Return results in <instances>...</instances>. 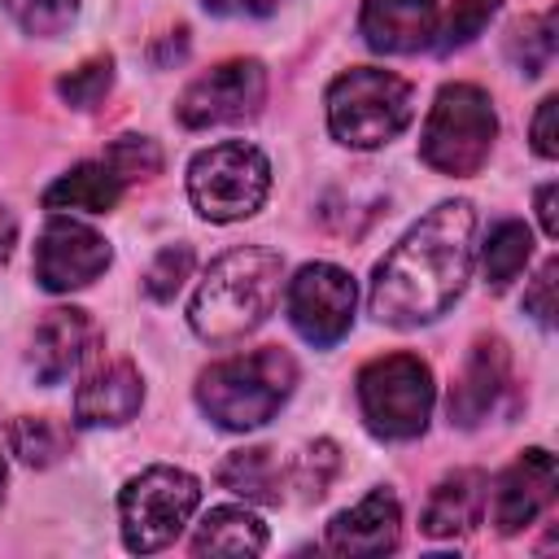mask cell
<instances>
[{"instance_id":"obj_1","label":"cell","mask_w":559,"mask_h":559,"mask_svg":"<svg viewBox=\"0 0 559 559\" xmlns=\"http://www.w3.org/2000/svg\"><path fill=\"white\" fill-rule=\"evenodd\" d=\"M472 201L432 205L380 262L367 288V310L389 328H419L441 319L467 288L476 262Z\"/></svg>"},{"instance_id":"obj_2","label":"cell","mask_w":559,"mask_h":559,"mask_svg":"<svg viewBox=\"0 0 559 559\" xmlns=\"http://www.w3.org/2000/svg\"><path fill=\"white\" fill-rule=\"evenodd\" d=\"M284 288V258L266 245H245L210 262L197 297L188 306V323L201 341L227 345L262 328Z\"/></svg>"},{"instance_id":"obj_3","label":"cell","mask_w":559,"mask_h":559,"mask_svg":"<svg viewBox=\"0 0 559 559\" xmlns=\"http://www.w3.org/2000/svg\"><path fill=\"white\" fill-rule=\"evenodd\" d=\"M293 384L297 362L280 345H266L210 362L197 376V406L210 415V424L227 432H249L280 415V406L293 397Z\"/></svg>"},{"instance_id":"obj_4","label":"cell","mask_w":559,"mask_h":559,"mask_svg":"<svg viewBox=\"0 0 559 559\" xmlns=\"http://www.w3.org/2000/svg\"><path fill=\"white\" fill-rule=\"evenodd\" d=\"M415 114L411 83L393 70L354 66L332 79L328 87V131L345 148H384L406 131Z\"/></svg>"},{"instance_id":"obj_5","label":"cell","mask_w":559,"mask_h":559,"mask_svg":"<svg viewBox=\"0 0 559 559\" xmlns=\"http://www.w3.org/2000/svg\"><path fill=\"white\" fill-rule=\"evenodd\" d=\"M498 135L493 100L476 83H445L424 118L419 157L437 175H476Z\"/></svg>"},{"instance_id":"obj_6","label":"cell","mask_w":559,"mask_h":559,"mask_svg":"<svg viewBox=\"0 0 559 559\" xmlns=\"http://www.w3.org/2000/svg\"><path fill=\"white\" fill-rule=\"evenodd\" d=\"M437 402L432 367L419 354H384L358 371V411L371 437L411 441L428 428Z\"/></svg>"},{"instance_id":"obj_7","label":"cell","mask_w":559,"mask_h":559,"mask_svg":"<svg viewBox=\"0 0 559 559\" xmlns=\"http://www.w3.org/2000/svg\"><path fill=\"white\" fill-rule=\"evenodd\" d=\"M201 507V480L183 467L157 463L131 476L118 493V520H122V542L131 555H153L166 550Z\"/></svg>"},{"instance_id":"obj_8","label":"cell","mask_w":559,"mask_h":559,"mask_svg":"<svg viewBox=\"0 0 559 559\" xmlns=\"http://www.w3.org/2000/svg\"><path fill=\"white\" fill-rule=\"evenodd\" d=\"M271 192V162L245 140L210 144L188 166V197L210 223H240L262 210Z\"/></svg>"},{"instance_id":"obj_9","label":"cell","mask_w":559,"mask_h":559,"mask_svg":"<svg viewBox=\"0 0 559 559\" xmlns=\"http://www.w3.org/2000/svg\"><path fill=\"white\" fill-rule=\"evenodd\" d=\"M284 301H288V323L297 328V336L314 349H328L354 328L358 284L336 262H306L288 280Z\"/></svg>"},{"instance_id":"obj_10","label":"cell","mask_w":559,"mask_h":559,"mask_svg":"<svg viewBox=\"0 0 559 559\" xmlns=\"http://www.w3.org/2000/svg\"><path fill=\"white\" fill-rule=\"evenodd\" d=\"M266 100V70L262 61L253 57H236V61H223L205 74H197L179 100H175V114L183 127L201 131V127H218V122H245L262 109Z\"/></svg>"},{"instance_id":"obj_11","label":"cell","mask_w":559,"mask_h":559,"mask_svg":"<svg viewBox=\"0 0 559 559\" xmlns=\"http://www.w3.org/2000/svg\"><path fill=\"white\" fill-rule=\"evenodd\" d=\"M114 262L109 240L66 214H52L35 240V280L48 293H74L87 288L92 280L105 275V266Z\"/></svg>"},{"instance_id":"obj_12","label":"cell","mask_w":559,"mask_h":559,"mask_svg":"<svg viewBox=\"0 0 559 559\" xmlns=\"http://www.w3.org/2000/svg\"><path fill=\"white\" fill-rule=\"evenodd\" d=\"M555 485H559V467H555V454L533 445L524 450L498 480H493V498H489V524L511 537L520 528H528L555 498Z\"/></svg>"},{"instance_id":"obj_13","label":"cell","mask_w":559,"mask_h":559,"mask_svg":"<svg viewBox=\"0 0 559 559\" xmlns=\"http://www.w3.org/2000/svg\"><path fill=\"white\" fill-rule=\"evenodd\" d=\"M92 345H96V323L87 319V310H79V306H57V310H48V314L35 323V332H31V354H26L31 376L52 389V384H61L70 371L83 367V358L92 354Z\"/></svg>"},{"instance_id":"obj_14","label":"cell","mask_w":559,"mask_h":559,"mask_svg":"<svg viewBox=\"0 0 559 559\" xmlns=\"http://www.w3.org/2000/svg\"><path fill=\"white\" fill-rule=\"evenodd\" d=\"M402 542V507L389 489H371L358 507L332 515L328 524V550L345 559H376L397 550Z\"/></svg>"},{"instance_id":"obj_15","label":"cell","mask_w":559,"mask_h":559,"mask_svg":"<svg viewBox=\"0 0 559 559\" xmlns=\"http://www.w3.org/2000/svg\"><path fill=\"white\" fill-rule=\"evenodd\" d=\"M437 0H362L358 35L371 52L406 57L432 44L437 35Z\"/></svg>"},{"instance_id":"obj_16","label":"cell","mask_w":559,"mask_h":559,"mask_svg":"<svg viewBox=\"0 0 559 559\" xmlns=\"http://www.w3.org/2000/svg\"><path fill=\"white\" fill-rule=\"evenodd\" d=\"M144 406V380L131 362H105L83 376L74 393V424L79 428H122Z\"/></svg>"},{"instance_id":"obj_17","label":"cell","mask_w":559,"mask_h":559,"mask_svg":"<svg viewBox=\"0 0 559 559\" xmlns=\"http://www.w3.org/2000/svg\"><path fill=\"white\" fill-rule=\"evenodd\" d=\"M507 345L498 336H480L450 389V424L459 428H476L485 424V415L498 406L502 389H507Z\"/></svg>"},{"instance_id":"obj_18","label":"cell","mask_w":559,"mask_h":559,"mask_svg":"<svg viewBox=\"0 0 559 559\" xmlns=\"http://www.w3.org/2000/svg\"><path fill=\"white\" fill-rule=\"evenodd\" d=\"M122 192H127V183L118 179V170L105 162V157H96V162H79V166H70L48 192H44V205L48 210H87V214H109L118 201H122Z\"/></svg>"},{"instance_id":"obj_19","label":"cell","mask_w":559,"mask_h":559,"mask_svg":"<svg viewBox=\"0 0 559 559\" xmlns=\"http://www.w3.org/2000/svg\"><path fill=\"white\" fill-rule=\"evenodd\" d=\"M480 502H485V476L480 472H454L428 493L419 528L428 537H459L476 524Z\"/></svg>"},{"instance_id":"obj_20","label":"cell","mask_w":559,"mask_h":559,"mask_svg":"<svg viewBox=\"0 0 559 559\" xmlns=\"http://www.w3.org/2000/svg\"><path fill=\"white\" fill-rule=\"evenodd\" d=\"M218 485L240 493L245 502H262V507H280L284 502V467L275 459V450L266 445H249V450H231L218 463Z\"/></svg>"},{"instance_id":"obj_21","label":"cell","mask_w":559,"mask_h":559,"mask_svg":"<svg viewBox=\"0 0 559 559\" xmlns=\"http://www.w3.org/2000/svg\"><path fill=\"white\" fill-rule=\"evenodd\" d=\"M266 524L249 507H214L192 533V555H262Z\"/></svg>"},{"instance_id":"obj_22","label":"cell","mask_w":559,"mask_h":559,"mask_svg":"<svg viewBox=\"0 0 559 559\" xmlns=\"http://www.w3.org/2000/svg\"><path fill=\"white\" fill-rule=\"evenodd\" d=\"M533 258V231L520 218H502L489 227L485 245H480V271L489 288H507Z\"/></svg>"},{"instance_id":"obj_23","label":"cell","mask_w":559,"mask_h":559,"mask_svg":"<svg viewBox=\"0 0 559 559\" xmlns=\"http://www.w3.org/2000/svg\"><path fill=\"white\" fill-rule=\"evenodd\" d=\"M9 450L26 467H52L66 454V428H57L44 415H22L9 424Z\"/></svg>"},{"instance_id":"obj_24","label":"cell","mask_w":559,"mask_h":559,"mask_svg":"<svg viewBox=\"0 0 559 559\" xmlns=\"http://www.w3.org/2000/svg\"><path fill=\"white\" fill-rule=\"evenodd\" d=\"M555 13H537V17H524L515 31H511V61L520 66V74H542L555 57Z\"/></svg>"},{"instance_id":"obj_25","label":"cell","mask_w":559,"mask_h":559,"mask_svg":"<svg viewBox=\"0 0 559 559\" xmlns=\"http://www.w3.org/2000/svg\"><path fill=\"white\" fill-rule=\"evenodd\" d=\"M4 13H9L26 35L52 39V35H61V31L79 17V0H4Z\"/></svg>"},{"instance_id":"obj_26","label":"cell","mask_w":559,"mask_h":559,"mask_svg":"<svg viewBox=\"0 0 559 559\" xmlns=\"http://www.w3.org/2000/svg\"><path fill=\"white\" fill-rule=\"evenodd\" d=\"M109 87H114V57H92L57 79V96L74 109H92L96 100H105Z\"/></svg>"},{"instance_id":"obj_27","label":"cell","mask_w":559,"mask_h":559,"mask_svg":"<svg viewBox=\"0 0 559 559\" xmlns=\"http://www.w3.org/2000/svg\"><path fill=\"white\" fill-rule=\"evenodd\" d=\"M105 162L118 170L122 183H135V179H153L162 170V148L148 135H118L105 148Z\"/></svg>"},{"instance_id":"obj_28","label":"cell","mask_w":559,"mask_h":559,"mask_svg":"<svg viewBox=\"0 0 559 559\" xmlns=\"http://www.w3.org/2000/svg\"><path fill=\"white\" fill-rule=\"evenodd\" d=\"M188 275H192V245H166V249H157V258L144 271V293L153 301H170Z\"/></svg>"},{"instance_id":"obj_29","label":"cell","mask_w":559,"mask_h":559,"mask_svg":"<svg viewBox=\"0 0 559 559\" xmlns=\"http://www.w3.org/2000/svg\"><path fill=\"white\" fill-rule=\"evenodd\" d=\"M493 13H498V0H454L450 22H445V31H441L437 48H441V52H450V48H459V44L476 39V35H480V26H485Z\"/></svg>"},{"instance_id":"obj_30","label":"cell","mask_w":559,"mask_h":559,"mask_svg":"<svg viewBox=\"0 0 559 559\" xmlns=\"http://www.w3.org/2000/svg\"><path fill=\"white\" fill-rule=\"evenodd\" d=\"M336 463H341V459H336V445H332V441H314V445L306 450V459H301V467H297L306 498H323V493H328V480H332Z\"/></svg>"},{"instance_id":"obj_31","label":"cell","mask_w":559,"mask_h":559,"mask_svg":"<svg viewBox=\"0 0 559 559\" xmlns=\"http://www.w3.org/2000/svg\"><path fill=\"white\" fill-rule=\"evenodd\" d=\"M555 271H559V262H555V258H546V262H542V271L533 275V284H528V293H524V310H528L542 328H550V323H555Z\"/></svg>"},{"instance_id":"obj_32","label":"cell","mask_w":559,"mask_h":559,"mask_svg":"<svg viewBox=\"0 0 559 559\" xmlns=\"http://www.w3.org/2000/svg\"><path fill=\"white\" fill-rule=\"evenodd\" d=\"M555 114H559V100H555V96H546V100L537 105V114H533V148H537L542 157H559V135H555Z\"/></svg>"},{"instance_id":"obj_33","label":"cell","mask_w":559,"mask_h":559,"mask_svg":"<svg viewBox=\"0 0 559 559\" xmlns=\"http://www.w3.org/2000/svg\"><path fill=\"white\" fill-rule=\"evenodd\" d=\"M214 17H266L280 9V0H201Z\"/></svg>"},{"instance_id":"obj_34","label":"cell","mask_w":559,"mask_h":559,"mask_svg":"<svg viewBox=\"0 0 559 559\" xmlns=\"http://www.w3.org/2000/svg\"><path fill=\"white\" fill-rule=\"evenodd\" d=\"M555 183H542L537 188V218H542V231L546 236H559V218H555Z\"/></svg>"},{"instance_id":"obj_35","label":"cell","mask_w":559,"mask_h":559,"mask_svg":"<svg viewBox=\"0 0 559 559\" xmlns=\"http://www.w3.org/2000/svg\"><path fill=\"white\" fill-rule=\"evenodd\" d=\"M13 245H17V218L9 210H0V266L13 258Z\"/></svg>"},{"instance_id":"obj_36","label":"cell","mask_w":559,"mask_h":559,"mask_svg":"<svg viewBox=\"0 0 559 559\" xmlns=\"http://www.w3.org/2000/svg\"><path fill=\"white\" fill-rule=\"evenodd\" d=\"M4 480H9V472H4V459H0V502H4Z\"/></svg>"}]
</instances>
